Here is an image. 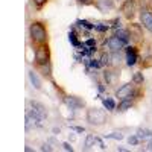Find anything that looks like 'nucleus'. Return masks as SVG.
<instances>
[{"mask_svg": "<svg viewBox=\"0 0 152 152\" xmlns=\"http://www.w3.org/2000/svg\"><path fill=\"white\" fill-rule=\"evenodd\" d=\"M29 35H31V40L37 44H46L47 43V31L44 28V24L40 21H34L29 28Z\"/></svg>", "mask_w": 152, "mask_h": 152, "instance_id": "obj_1", "label": "nucleus"}, {"mask_svg": "<svg viewBox=\"0 0 152 152\" xmlns=\"http://www.w3.org/2000/svg\"><path fill=\"white\" fill-rule=\"evenodd\" d=\"M87 122L94 126H100L107 123V113L99 108H91L87 111Z\"/></svg>", "mask_w": 152, "mask_h": 152, "instance_id": "obj_2", "label": "nucleus"}, {"mask_svg": "<svg viewBox=\"0 0 152 152\" xmlns=\"http://www.w3.org/2000/svg\"><path fill=\"white\" fill-rule=\"evenodd\" d=\"M35 61L38 66H43V64H47L50 62V52H49V47L41 44L35 50Z\"/></svg>", "mask_w": 152, "mask_h": 152, "instance_id": "obj_3", "label": "nucleus"}, {"mask_svg": "<svg viewBox=\"0 0 152 152\" xmlns=\"http://www.w3.org/2000/svg\"><path fill=\"white\" fill-rule=\"evenodd\" d=\"M107 46H108V49L111 50V52H120V50L126 46V43L125 41H122L120 38H117L116 35L114 37H110L108 40H107V43H105Z\"/></svg>", "mask_w": 152, "mask_h": 152, "instance_id": "obj_4", "label": "nucleus"}, {"mask_svg": "<svg viewBox=\"0 0 152 152\" xmlns=\"http://www.w3.org/2000/svg\"><path fill=\"white\" fill-rule=\"evenodd\" d=\"M122 12L126 18H132L135 14V0H125V3L122 5Z\"/></svg>", "mask_w": 152, "mask_h": 152, "instance_id": "obj_5", "label": "nucleus"}, {"mask_svg": "<svg viewBox=\"0 0 152 152\" xmlns=\"http://www.w3.org/2000/svg\"><path fill=\"white\" fill-rule=\"evenodd\" d=\"M132 90H134V82H132V84H123L122 87L117 88L116 97H119L120 100H122V99H128V96L132 93Z\"/></svg>", "mask_w": 152, "mask_h": 152, "instance_id": "obj_6", "label": "nucleus"}, {"mask_svg": "<svg viewBox=\"0 0 152 152\" xmlns=\"http://www.w3.org/2000/svg\"><path fill=\"white\" fill-rule=\"evenodd\" d=\"M64 102H66V105L70 107L72 110L85 107V102H84L81 97H78V96H67V97H64Z\"/></svg>", "mask_w": 152, "mask_h": 152, "instance_id": "obj_7", "label": "nucleus"}, {"mask_svg": "<svg viewBox=\"0 0 152 152\" xmlns=\"http://www.w3.org/2000/svg\"><path fill=\"white\" fill-rule=\"evenodd\" d=\"M140 20H142V24L149 31L152 32V14L146 9V8H142L140 11Z\"/></svg>", "mask_w": 152, "mask_h": 152, "instance_id": "obj_8", "label": "nucleus"}, {"mask_svg": "<svg viewBox=\"0 0 152 152\" xmlns=\"http://www.w3.org/2000/svg\"><path fill=\"white\" fill-rule=\"evenodd\" d=\"M138 56H137V49L129 46V47H126V66H135V62H137Z\"/></svg>", "mask_w": 152, "mask_h": 152, "instance_id": "obj_9", "label": "nucleus"}, {"mask_svg": "<svg viewBox=\"0 0 152 152\" xmlns=\"http://www.w3.org/2000/svg\"><path fill=\"white\" fill-rule=\"evenodd\" d=\"M29 105H31V108L38 114V116H40L43 120L47 117V111H46V107L41 104V102H38V100H31L29 102Z\"/></svg>", "mask_w": 152, "mask_h": 152, "instance_id": "obj_10", "label": "nucleus"}, {"mask_svg": "<svg viewBox=\"0 0 152 152\" xmlns=\"http://www.w3.org/2000/svg\"><path fill=\"white\" fill-rule=\"evenodd\" d=\"M29 81H31V84L34 85L35 90H41V81H40L38 75H37L34 70H29Z\"/></svg>", "mask_w": 152, "mask_h": 152, "instance_id": "obj_11", "label": "nucleus"}, {"mask_svg": "<svg viewBox=\"0 0 152 152\" xmlns=\"http://www.w3.org/2000/svg\"><path fill=\"white\" fill-rule=\"evenodd\" d=\"M132 108V100L131 99H122L120 102H119V110L120 113H125V111H128Z\"/></svg>", "mask_w": 152, "mask_h": 152, "instance_id": "obj_12", "label": "nucleus"}, {"mask_svg": "<svg viewBox=\"0 0 152 152\" xmlns=\"http://www.w3.org/2000/svg\"><path fill=\"white\" fill-rule=\"evenodd\" d=\"M137 137L142 140H146V138H151L152 137V131L151 129H146V128H138L137 129Z\"/></svg>", "mask_w": 152, "mask_h": 152, "instance_id": "obj_13", "label": "nucleus"}, {"mask_svg": "<svg viewBox=\"0 0 152 152\" xmlns=\"http://www.w3.org/2000/svg\"><path fill=\"white\" fill-rule=\"evenodd\" d=\"M114 35H116L117 38H120L122 41H125L126 44L129 43V37H131V35H129V32H128V31H125V29H117Z\"/></svg>", "mask_w": 152, "mask_h": 152, "instance_id": "obj_14", "label": "nucleus"}, {"mask_svg": "<svg viewBox=\"0 0 152 152\" xmlns=\"http://www.w3.org/2000/svg\"><path fill=\"white\" fill-rule=\"evenodd\" d=\"M97 6L100 11H107L113 8V0H97Z\"/></svg>", "mask_w": 152, "mask_h": 152, "instance_id": "obj_15", "label": "nucleus"}, {"mask_svg": "<svg viewBox=\"0 0 152 152\" xmlns=\"http://www.w3.org/2000/svg\"><path fill=\"white\" fill-rule=\"evenodd\" d=\"M102 104H104V107H105L108 111H114V110H116V102H114L111 97L102 99Z\"/></svg>", "mask_w": 152, "mask_h": 152, "instance_id": "obj_16", "label": "nucleus"}, {"mask_svg": "<svg viewBox=\"0 0 152 152\" xmlns=\"http://www.w3.org/2000/svg\"><path fill=\"white\" fill-rule=\"evenodd\" d=\"M76 24H78L79 28L87 29V31H91V29H94V24H91L90 21H87V20H78V21H76Z\"/></svg>", "mask_w": 152, "mask_h": 152, "instance_id": "obj_17", "label": "nucleus"}, {"mask_svg": "<svg viewBox=\"0 0 152 152\" xmlns=\"http://www.w3.org/2000/svg\"><path fill=\"white\" fill-rule=\"evenodd\" d=\"M132 82H134L135 85L143 84V82H145V76H143V73H140V72L134 73V76H132Z\"/></svg>", "mask_w": 152, "mask_h": 152, "instance_id": "obj_18", "label": "nucleus"}, {"mask_svg": "<svg viewBox=\"0 0 152 152\" xmlns=\"http://www.w3.org/2000/svg\"><path fill=\"white\" fill-rule=\"evenodd\" d=\"M96 143V135H93V134H88L87 137H85V148L88 149L90 146H93Z\"/></svg>", "mask_w": 152, "mask_h": 152, "instance_id": "obj_19", "label": "nucleus"}, {"mask_svg": "<svg viewBox=\"0 0 152 152\" xmlns=\"http://www.w3.org/2000/svg\"><path fill=\"white\" fill-rule=\"evenodd\" d=\"M69 41L73 44V47H81V46H82L78 40H76V34H75V32H70V34H69Z\"/></svg>", "mask_w": 152, "mask_h": 152, "instance_id": "obj_20", "label": "nucleus"}, {"mask_svg": "<svg viewBox=\"0 0 152 152\" xmlns=\"http://www.w3.org/2000/svg\"><path fill=\"white\" fill-rule=\"evenodd\" d=\"M105 138H113V140H122L123 134L122 132H111V134H105Z\"/></svg>", "mask_w": 152, "mask_h": 152, "instance_id": "obj_21", "label": "nucleus"}, {"mask_svg": "<svg viewBox=\"0 0 152 152\" xmlns=\"http://www.w3.org/2000/svg\"><path fill=\"white\" fill-rule=\"evenodd\" d=\"M40 69H41L43 75L49 78V76H50V72H52V69H50V62H47V64H43V66H40Z\"/></svg>", "mask_w": 152, "mask_h": 152, "instance_id": "obj_22", "label": "nucleus"}, {"mask_svg": "<svg viewBox=\"0 0 152 152\" xmlns=\"http://www.w3.org/2000/svg\"><path fill=\"white\" fill-rule=\"evenodd\" d=\"M110 62H111V55L102 53V56H100V64H102V66H108Z\"/></svg>", "mask_w": 152, "mask_h": 152, "instance_id": "obj_23", "label": "nucleus"}, {"mask_svg": "<svg viewBox=\"0 0 152 152\" xmlns=\"http://www.w3.org/2000/svg\"><path fill=\"white\" fill-rule=\"evenodd\" d=\"M113 75H114V73H113L111 70H105V72H104V79L107 81V84H113V81H114V79H113Z\"/></svg>", "mask_w": 152, "mask_h": 152, "instance_id": "obj_24", "label": "nucleus"}, {"mask_svg": "<svg viewBox=\"0 0 152 152\" xmlns=\"http://www.w3.org/2000/svg\"><path fill=\"white\" fill-rule=\"evenodd\" d=\"M94 29L97 31V32H107L108 29H110V26H107V24H102V23H97V24H94Z\"/></svg>", "mask_w": 152, "mask_h": 152, "instance_id": "obj_25", "label": "nucleus"}, {"mask_svg": "<svg viewBox=\"0 0 152 152\" xmlns=\"http://www.w3.org/2000/svg\"><path fill=\"white\" fill-rule=\"evenodd\" d=\"M128 143L131 146H137L138 143H140V138H138L137 135H131V137H128Z\"/></svg>", "mask_w": 152, "mask_h": 152, "instance_id": "obj_26", "label": "nucleus"}, {"mask_svg": "<svg viewBox=\"0 0 152 152\" xmlns=\"http://www.w3.org/2000/svg\"><path fill=\"white\" fill-rule=\"evenodd\" d=\"M90 67H93V69H99V67H102V64H100V61H97V59H90Z\"/></svg>", "mask_w": 152, "mask_h": 152, "instance_id": "obj_27", "label": "nucleus"}, {"mask_svg": "<svg viewBox=\"0 0 152 152\" xmlns=\"http://www.w3.org/2000/svg\"><path fill=\"white\" fill-rule=\"evenodd\" d=\"M87 47H96V40H93V38H90V40H87L85 43H84Z\"/></svg>", "mask_w": 152, "mask_h": 152, "instance_id": "obj_28", "label": "nucleus"}, {"mask_svg": "<svg viewBox=\"0 0 152 152\" xmlns=\"http://www.w3.org/2000/svg\"><path fill=\"white\" fill-rule=\"evenodd\" d=\"M62 148H64V151H70V152H73V146L70 145V143H62Z\"/></svg>", "mask_w": 152, "mask_h": 152, "instance_id": "obj_29", "label": "nucleus"}, {"mask_svg": "<svg viewBox=\"0 0 152 152\" xmlns=\"http://www.w3.org/2000/svg\"><path fill=\"white\" fill-rule=\"evenodd\" d=\"M70 129H75L76 132H84V126H70Z\"/></svg>", "mask_w": 152, "mask_h": 152, "instance_id": "obj_30", "label": "nucleus"}, {"mask_svg": "<svg viewBox=\"0 0 152 152\" xmlns=\"http://www.w3.org/2000/svg\"><path fill=\"white\" fill-rule=\"evenodd\" d=\"M41 151H47V152H50V151H53V148H52V146H49L47 143H44V145L41 146Z\"/></svg>", "mask_w": 152, "mask_h": 152, "instance_id": "obj_31", "label": "nucleus"}, {"mask_svg": "<svg viewBox=\"0 0 152 152\" xmlns=\"http://www.w3.org/2000/svg\"><path fill=\"white\" fill-rule=\"evenodd\" d=\"M96 143L99 145V148H100V149H105V145H104V142H102V140H100V138H99V137H96Z\"/></svg>", "mask_w": 152, "mask_h": 152, "instance_id": "obj_32", "label": "nucleus"}, {"mask_svg": "<svg viewBox=\"0 0 152 152\" xmlns=\"http://www.w3.org/2000/svg\"><path fill=\"white\" fill-rule=\"evenodd\" d=\"M113 28H114V29H120V20H119V18H116V20H114Z\"/></svg>", "mask_w": 152, "mask_h": 152, "instance_id": "obj_33", "label": "nucleus"}, {"mask_svg": "<svg viewBox=\"0 0 152 152\" xmlns=\"http://www.w3.org/2000/svg\"><path fill=\"white\" fill-rule=\"evenodd\" d=\"M34 2L37 3V6H43V5L47 2V0H34Z\"/></svg>", "mask_w": 152, "mask_h": 152, "instance_id": "obj_34", "label": "nucleus"}, {"mask_svg": "<svg viewBox=\"0 0 152 152\" xmlns=\"http://www.w3.org/2000/svg\"><path fill=\"white\" fill-rule=\"evenodd\" d=\"M146 151H152V137H151V140H149V143L146 146Z\"/></svg>", "mask_w": 152, "mask_h": 152, "instance_id": "obj_35", "label": "nucleus"}, {"mask_svg": "<svg viewBox=\"0 0 152 152\" xmlns=\"http://www.w3.org/2000/svg\"><path fill=\"white\" fill-rule=\"evenodd\" d=\"M99 91H100V93H104V91H105V87H104L102 84H99Z\"/></svg>", "mask_w": 152, "mask_h": 152, "instance_id": "obj_36", "label": "nucleus"}, {"mask_svg": "<svg viewBox=\"0 0 152 152\" xmlns=\"http://www.w3.org/2000/svg\"><path fill=\"white\" fill-rule=\"evenodd\" d=\"M24 151H26V152H32V151H34V149H32V148H31V146H26V148H24Z\"/></svg>", "mask_w": 152, "mask_h": 152, "instance_id": "obj_37", "label": "nucleus"}, {"mask_svg": "<svg viewBox=\"0 0 152 152\" xmlns=\"http://www.w3.org/2000/svg\"><path fill=\"white\" fill-rule=\"evenodd\" d=\"M117 151H120V152H126V149H125V148H122V146H119V148H117Z\"/></svg>", "mask_w": 152, "mask_h": 152, "instance_id": "obj_38", "label": "nucleus"}, {"mask_svg": "<svg viewBox=\"0 0 152 152\" xmlns=\"http://www.w3.org/2000/svg\"><path fill=\"white\" fill-rule=\"evenodd\" d=\"M81 2H84V3H85V2H88V0H81Z\"/></svg>", "mask_w": 152, "mask_h": 152, "instance_id": "obj_39", "label": "nucleus"}]
</instances>
